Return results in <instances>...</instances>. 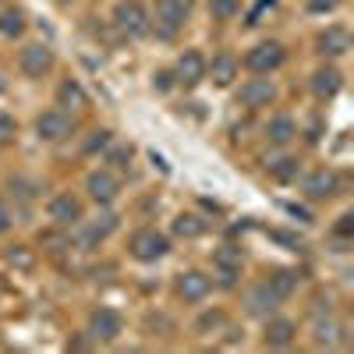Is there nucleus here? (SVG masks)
<instances>
[{
    "label": "nucleus",
    "instance_id": "nucleus-1",
    "mask_svg": "<svg viewBox=\"0 0 354 354\" xmlns=\"http://www.w3.org/2000/svg\"><path fill=\"white\" fill-rule=\"evenodd\" d=\"M113 25L121 28L124 36H145L149 32V15H145V8L138 0H121L113 11Z\"/></svg>",
    "mask_w": 354,
    "mask_h": 354
},
{
    "label": "nucleus",
    "instance_id": "nucleus-2",
    "mask_svg": "<svg viewBox=\"0 0 354 354\" xmlns=\"http://www.w3.org/2000/svg\"><path fill=\"white\" fill-rule=\"evenodd\" d=\"M185 18H188V0H156V32L163 39H174Z\"/></svg>",
    "mask_w": 354,
    "mask_h": 354
},
{
    "label": "nucleus",
    "instance_id": "nucleus-3",
    "mask_svg": "<svg viewBox=\"0 0 354 354\" xmlns=\"http://www.w3.org/2000/svg\"><path fill=\"white\" fill-rule=\"evenodd\" d=\"M170 252V241L163 238L160 230H138L135 238H131V255L142 259V262H156Z\"/></svg>",
    "mask_w": 354,
    "mask_h": 354
},
{
    "label": "nucleus",
    "instance_id": "nucleus-4",
    "mask_svg": "<svg viewBox=\"0 0 354 354\" xmlns=\"http://www.w3.org/2000/svg\"><path fill=\"white\" fill-rule=\"evenodd\" d=\"M245 64H248V71H255V75H270V71H277V68L283 64V46H280V43H259V46L245 57Z\"/></svg>",
    "mask_w": 354,
    "mask_h": 354
},
{
    "label": "nucleus",
    "instance_id": "nucleus-5",
    "mask_svg": "<svg viewBox=\"0 0 354 354\" xmlns=\"http://www.w3.org/2000/svg\"><path fill=\"white\" fill-rule=\"evenodd\" d=\"M36 131H39L43 142H61V138L71 135V117L64 110H46L36 121Z\"/></svg>",
    "mask_w": 354,
    "mask_h": 354
},
{
    "label": "nucleus",
    "instance_id": "nucleus-6",
    "mask_svg": "<svg viewBox=\"0 0 354 354\" xmlns=\"http://www.w3.org/2000/svg\"><path fill=\"white\" fill-rule=\"evenodd\" d=\"M117 333H121V315L110 308L93 312V319H88V337L100 344H110V340H117Z\"/></svg>",
    "mask_w": 354,
    "mask_h": 354
},
{
    "label": "nucleus",
    "instance_id": "nucleus-7",
    "mask_svg": "<svg viewBox=\"0 0 354 354\" xmlns=\"http://www.w3.org/2000/svg\"><path fill=\"white\" fill-rule=\"evenodd\" d=\"M273 100H277V85L270 78H252L238 93V103H245V106H270Z\"/></svg>",
    "mask_w": 354,
    "mask_h": 354
},
{
    "label": "nucleus",
    "instance_id": "nucleus-8",
    "mask_svg": "<svg viewBox=\"0 0 354 354\" xmlns=\"http://www.w3.org/2000/svg\"><path fill=\"white\" fill-rule=\"evenodd\" d=\"M50 68H53V50H50V46L32 43V46H25V50H21V71H25V75L43 78Z\"/></svg>",
    "mask_w": 354,
    "mask_h": 354
},
{
    "label": "nucleus",
    "instance_id": "nucleus-9",
    "mask_svg": "<svg viewBox=\"0 0 354 354\" xmlns=\"http://www.w3.org/2000/svg\"><path fill=\"white\" fill-rule=\"evenodd\" d=\"M181 85H198L205 78V57L198 50H185L181 61H177V75H174Z\"/></svg>",
    "mask_w": 354,
    "mask_h": 354
},
{
    "label": "nucleus",
    "instance_id": "nucleus-10",
    "mask_svg": "<svg viewBox=\"0 0 354 354\" xmlns=\"http://www.w3.org/2000/svg\"><path fill=\"white\" fill-rule=\"evenodd\" d=\"M50 220L61 223V227H75L82 220V202L75 195H57L50 202Z\"/></svg>",
    "mask_w": 354,
    "mask_h": 354
},
{
    "label": "nucleus",
    "instance_id": "nucleus-11",
    "mask_svg": "<svg viewBox=\"0 0 354 354\" xmlns=\"http://www.w3.org/2000/svg\"><path fill=\"white\" fill-rule=\"evenodd\" d=\"M209 287H213L209 277H205V273H195V270L177 280V294H181L185 301H202L205 294H209Z\"/></svg>",
    "mask_w": 354,
    "mask_h": 354
},
{
    "label": "nucleus",
    "instance_id": "nucleus-12",
    "mask_svg": "<svg viewBox=\"0 0 354 354\" xmlns=\"http://www.w3.org/2000/svg\"><path fill=\"white\" fill-rule=\"evenodd\" d=\"M85 188H88V195H93L96 202H113L117 198V181L106 174V170H96V174H88V181H85Z\"/></svg>",
    "mask_w": 354,
    "mask_h": 354
},
{
    "label": "nucleus",
    "instance_id": "nucleus-13",
    "mask_svg": "<svg viewBox=\"0 0 354 354\" xmlns=\"http://www.w3.org/2000/svg\"><path fill=\"white\" fill-rule=\"evenodd\" d=\"M312 93H315L319 100H333V96L340 93V71H337V68H319V71L312 75Z\"/></svg>",
    "mask_w": 354,
    "mask_h": 354
},
{
    "label": "nucleus",
    "instance_id": "nucleus-14",
    "mask_svg": "<svg viewBox=\"0 0 354 354\" xmlns=\"http://www.w3.org/2000/svg\"><path fill=\"white\" fill-rule=\"evenodd\" d=\"M283 298H280V294L270 287V283H262V287H255L252 294H248V308L255 312V315H266V312H273L277 305H280Z\"/></svg>",
    "mask_w": 354,
    "mask_h": 354
},
{
    "label": "nucleus",
    "instance_id": "nucleus-15",
    "mask_svg": "<svg viewBox=\"0 0 354 354\" xmlns=\"http://www.w3.org/2000/svg\"><path fill=\"white\" fill-rule=\"evenodd\" d=\"M305 192H308L312 198H330V195L337 192V174H333V170H315L308 181H305Z\"/></svg>",
    "mask_w": 354,
    "mask_h": 354
},
{
    "label": "nucleus",
    "instance_id": "nucleus-16",
    "mask_svg": "<svg viewBox=\"0 0 354 354\" xmlns=\"http://www.w3.org/2000/svg\"><path fill=\"white\" fill-rule=\"evenodd\" d=\"M294 333H298V326H294L290 319H273L270 326H266V344L270 347H287V344H294Z\"/></svg>",
    "mask_w": 354,
    "mask_h": 354
},
{
    "label": "nucleus",
    "instance_id": "nucleus-17",
    "mask_svg": "<svg viewBox=\"0 0 354 354\" xmlns=\"http://www.w3.org/2000/svg\"><path fill=\"white\" fill-rule=\"evenodd\" d=\"M347 46H351V36L344 28H326L319 36V53H326V57H340V53H347Z\"/></svg>",
    "mask_w": 354,
    "mask_h": 354
},
{
    "label": "nucleus",
    "instance_id": "nucleus-18",
    "mask_svg": "<svg viewBox=\"0 0 354 354\" xmlns=\"http://www.w3.org/2000/svg\"><path fill=\"white\" fill-rule=\"evenodd\" d=\"M266 135H270V142H273V145H287L294 135H298V124H294L290 117H273L270 128H266Z\"/></svg>",
    "mask_w": 354,
    "mask_h": 354
},
{
    "label": "nucleus",
    "instance_id": "nucleus-19",
    "mask_svg": "<svg viewBox=\"0 0 354 354\" xmlns=\"http://www.w3.org/2000/svg\"><path fill=\"white\" fill-rule=\"evenodd\" d=\"M57 103L61 106H71V110H78V106H85V88L78 85V82H61V88H57Z\"/></svg>",
    "mask_w": 354,
    "mask_h": 354
},
{
    "label": "nucleus",
    "instance_id": "nucleus-20",
    "mask_svg": "<svg viewBox=\"0 0 354 354\" xmlns=\"http://www.w3.org/2000/svg\"><path fill=\"white\" fill-rule=\"evenodd\" d=\"M205 71H213V82H216V85H230L234 75H238V61L223 53V57H216V61H213V68L205 64Z\"/></svg>",
    "mask_w": 354,
    "mask_h": 354
},
{
    "label": "nucleus",
    "instance_id": "nucleus-21",
    "mask_svg": "<svg viewBox=\"0 0 354 354\" xmlns=\"http://www.w3.org/2000/svg\"><path fill=\"white\" fill-rule=\"evenodd\" d=\"M21 32H25V15H21L18 8H8V11H0V36L15 39V36H21Z\"/></svg>",
    "mask_w": 354,
    "mask_h": 354
},
{
    "label": "nucleus",
    "instance_id": "nucleus-22",
    "mask_svg": "<svg viewBox=\"0 0 354 354\" xmlns=\"http://www.w3.org/2000/svg\"><path fill=\"white\" fill-rule=\"evenodd\" d=\"M202 230H205V223L195 213H181V216L174 220V234H177V238H198Z\"/></svg>",
    "mask_w": 354,
    "mask_h": 354
},
{
    "label": "nucleus",
    "instance_id": "nucleus-23",
    "mask_svg": "<svg viewBox=\"0 0 354 354\" xmlns=\"http://www.w3.org/2000/svg\"><path fill=\"white\" fill-rule=\"evenodd\" d=\"M241 262H245V252L238 245L216 248V266H220V270H241Z\"/></svg>",
    "mask_w": 354,
    "mask_h": 354
},
{
    "label": "nucleus",
    "instance_id": "nucleus-24",
    "mask_svg": "<svg viewBox=\"0 0 354 354\" xmlns=\"http://www.w3.org/2000/svg\"><path fill=\"white\" fill-rule=\"evenodd\" d=\"M238 11H241V0H209V15L216 21H230Z\"/></svg>",
    "mask_w": 354,
    "mask_h": 354
},
{
    "label": "nucleus",
    "instance_id": "nucleus-25",
    "mask_svg": "<svg viewBox=\"0 0 354 354\" xmlns=\"http://www.w3.org/2000/svg\"><path fill=\"white\" fill-rule=\"evenodd\" d=\"M270 287L280 294V298H287V294H290L294 287H298V277H294L290 270H277V273L270 277Z\"/></svg>",
    "mask_w": 354,
    "mask_h": 354
},
{
    "label": "nucleus",
    "instance_id": "nucleus-26",
    "mask_svg": "<svg viewBox=\"0 0 354 354\" xmlns=\"http://www.w3.org/2000/svg\"><path fill=\"white\" fill-rule=\"evenodd\" d=\"M270 174H273V177H280V181H290V177L298 174V160H290V156L273 160V163H270Z\"/></svg>",
    "mask_w": 354,
    "mask_h": 354
},
{
    "label": "nucleus",
    "instance_id": "nucleus-27",
    "mask_svg": "<svg viewBox=\"0 0 354 354\" xmlns=\"http://www.w3.org/2000/svg\"><path fill=\"white\" fill-rule=\"evenodd\" d=\"M337 340H340V326H337V322H319V326H315V344L333 347Z\"/></svg>",
    "mask_w": 354,
    "mask_h": 354
},
{
    "label": "nucleus",
    "instance_id": "nucleus-28",
    "mask_svg": "<svg viewBox=\"0 0 354 354\" xmlns=\"http://www.w3.org/2000/svg\"><path fill=\"white\" fill-rule=\"evenodd\" d=\"M277 11V0H259V4L248 11V25H262L266 15H273Z\"/></svg>",
    "mask_w": 354,
    "mask_h": 354
},
{
    "label": "nucleus",
    "instance_id": "nucleus-29",
    "mask_svg": "<svg viewBox=\"0 0 354 354\" xmlns=\"http://www.w3.org/2000/svg\"><path fill=\"white\" fill-rule=\"evenodd\" d=\"M8 262H11V266H21V270H28V266H32V252L11 248V252H8Z\"/></svg>",
    "mask_w": 354,
    "mask_h": 354
},
{
    "label": "nucleus",
    "instance_id": "nucleus-30",
    "mask_svg": "<svg viewBox=\"0 0 354 354\" xmlns=\"http://www.w3.org/2000/svg\"><path fill=\"white\" fill-rule=\"evenodd\" d=\"M93 230H96V238H106L110 230H117V216H110V213H106V216H100V220L93 223Z\"/></svg>",
    "mask_w": 354,
    "mask_h": 354
},
{
    "label": "nucleus",
    "instance_id": "nucleus-31",
    "mask_svg": "<svg viewBox=\"0 0 354 354\" xmlns=\"http://www.w3.org/2000/svg\"><path fill=\"white\" fill-rule=\"evenodd\" d=\"M15 131H18V124H15V117H8V113H0V142H11V138H15Z\"/></svg>",
    "mask_w": 354,
    "mask_h": 354
},
{
    "label": "nucleus",
    "instance_id": "nucleus-32",
    "mask_svg": "<svg viewBox=\"0 0 354 354\" xmlns=\"http://www.w3.org/2000/svg\"><path fill=\"white\" fill-rule=\"evenodd\" d=\"M106 142H110V131H96L93 138H88V145H85V153H96V149H106Z\"/></svg>",
    "mask_w": 354,
    "mask_h": 354
},
{
    "label": "nucleus",
    "instance_id": "nucleus-33",
    "mask_svg": "<svg viewBox=\"0 0 354 354\" xmlns=\"http://www.w3.org/2000/svg\"><path fill=\"white\" fill-rule=\"evenodd\" d=\"M128 160H131L128 145H121V149H110V163H113V167H128Z\"/></svg>",
    "mask_w": 354,
    "mask_h": 354
},
{
    "label": "nucleus",
    "instance_id": "nucleus-34",
    "mask_svg": "<svg viewBox=\"0 0 354 354\" xmlns=\"http://www.w3.org/2000/svg\"><path fill=\"white\" fill-rule=\"evenodd\" d=\"M223 322V312H205L202 319H198V330H209V326H220Z\"/></svg>",
    "mask_w": 354,
    "mask_h": 354
},
{
    "label": "nucleus",
    "instance_id": "nucleus-35",
    "mask_svg": "<svg viewBox=\"0 0 354 354\" xmlns=\"http://www.w3.org/2000/svg\"><path fill=\"white\" fill-rule=\"evenodd\" d=\"M153 85L160 88V93H167V88L174 85V71H156V78H153Z\"/></svg>",
    "mask_w": 354,
    "mask_h": 354
},
{
    "label": "nucleus",
    "instance_id": "nucleus-36",
    "mask_svg": "<svg viewBox=\"0 0 354 354\" xmlns=\"http://www.w3.org/2000/svg\"><path fill=\"white\" fill-rule=\"evenodd\" d=\"M337 4H340V0H308V11H315V15L319 11H333Z\"/></svg>",
    "mask_w": 354,
    "mask_h": 354
},
{
    "label": "nucleus",
    "instance_id": "nucleus-37",
    "mask_svg": "<svg viewBox=\"0 0 354 354\" xmlns=\"http://www.w3.org/2000/svg\"><path fill=\"white\" fill-rule=\"evenodd\" d=\"M4 230H11V209H8V202L0 198V234Z\"/></svg>",
    "mask_w": 354,
    "mask_h": 354
},
{
    "label": "nucleus",
    "instance_id": "nucleus-38",
    "mask_svg": "<svg viewBox=\"0 0 354 354\" xmlns=\"http://www.w3.org/2000/svg\"><path fill=\"white\" fill-rule=\"evenodd\" d=\"M287 213H290V216H298L301 223H308V220H312V216H308V209H301V205H287Z\"/></svg>",
    "mask_w": 354,
    "mask_h": 354
},
{
    "label": "nucleus",
    "instance_id": "nucleus-39",
    "mask_svg": "<svg viewBox=\"0 0 354 354\" xmlns=\"http://www.w3.org/2000/svg\"><path fill=\"white\" fill-rule=\"evenodd\" d=\"M340 220H344V223H340L337 230H340V234H351V220H354V216H340Z\"/></svg>",
    "mask_w": 354,
    "mask_h": 354
},
{
    "label": "nucleus",
    "instance_id": "nucleus-40",
    "mask_svg": "<svg viewBox=\"0 0 354 354\" xmlns=\"http://www.w3.org/2000/svg\"><path fill=\"white\" fill-rule=\"evenodd\" d=\"M4 88H8V82H4V75H0V93H4Z\"/></svg>",
    "mask_w": 354,
    "mask_h": 354
},
{
    "label": "nucleus",
    "instance_id": "nucleus-41",
    "mask_svg": "<svg viewBox=\"0 0 354 354\" xmlns=\"http://www.w3.org/2000/svg\"><path fill=\"white\" fill-rule=\"evenodd\" d=\"M61 4H64V0H61Z\"/></svg>",
    "mask_w": 354,
    "mask_h": 354
}]
</instances>
